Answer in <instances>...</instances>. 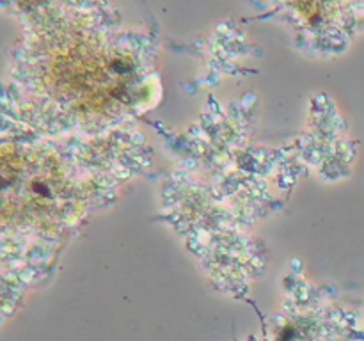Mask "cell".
Masks as SVG:
<instances>
[{
  "label": "cell",
  "mask_w": 364,
  "mask_h": 341,
  "mask_svg": "<svg viewBox=\"0 0 364 341\" xmlns=\"http://www.w3.org/2000/svg\"><path fill=\"white\" fill-rule=\"evenodd\" d=\"M66 185L52 158L25 149H0V218L18 226H41L62 213Z\"/></svg>",
  "instance_id": "6da1fadb"
}]
</instances>
